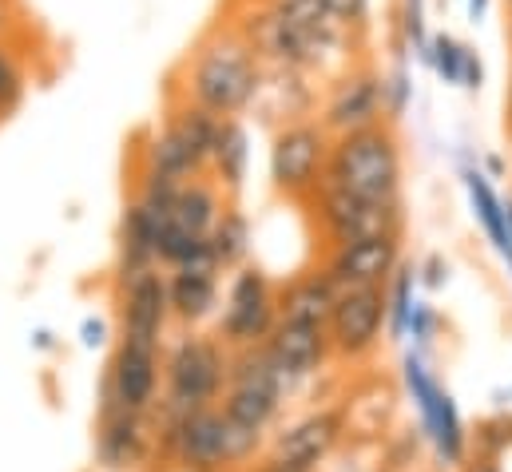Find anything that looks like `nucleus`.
<instances>
[{"label":"nucleus","mask_w":512,"mask_h":472,"mask_svg":"<svg viewBox=\"0 0 512 472\" xmlns=\"http://www.w3.org/2000/svg\"><path fill=\"white\" fill-rule=\"evenodd\" d=\"M262 84V60L235 24L211 28L183 64V92L211 116H239L255 104Z\"/></svg>","instance_id":"nucleus-1"},{"label":"nucleus","mask_w":512,"mask_h":472,"mask_svg":"<svg viewBox=\"0 0 512 472\" xmlns=\"http://www.w3.org/2000/svg\"><path fill=\"white\" fill-rule=\"evenodd\" d=\"M401 171L405 159H401L397 127L382 119L362 131L330 135V159L322 183L362 199H401Z\"/></svg>","instance_id":"nucleus-2"},{"label":"nucleus","mask_w":512,"mask_h":472,"mask_svg":"<svg viewBox=\"0 0 512 472\" xmlns=\"http://www.w3.org/2000/svg\"><path fill=\"white\" fill-rule=\"evenodd\" d=\"M167 441L175 449V461L187 472H223L231 465L251 461L262 445V433L239 429L235 421L223 417V409H191L171 421Z\"/></svg>","instance_id":"nucleus-3"},{"label":"nucleus","mask_w":512,"mask_h":472,"mask_svg":"<svg viewBox=\"0 0 512 472\" xmlns=\"http://www.w3.org/2000/svg\"><path fill=\"white\" fill-rule=\"evenodd\" d=\"M330 159V131L318 119H294L274 131L270 143V183L278 195L310 203V195L326 179Z\"/></svg>","instance_id":"nucleus-4"},{"label":"nucleus","mask_w":512,"mask_h":472,"mask_svg":"<svg viewBox=\"0 0 512 472\" xmlns=\"http://www.w3.org/2000/svg\"><path fill=\"white\" fill-rule=\"evenodd\" d=\"M310 211H314V223L326 238V246L374 235H401L405 227L401 199H362L330 183H322L310 195Z\"/></svg>","instance_id":"nucleus-5"},{"label":"nucleus","mask_w":512,"mask_h":472,"mask_svg":"<svg viewBox=\"0 0 512 472\" xmlns=\"http://www.w3.org/2000/svg\"><path fill=\"white\" fill-rule=\"evenodd\" d=\"M167 405H171V421L211 405L223 393L227 381V354L219 342L211 338H183L171 354H167Z\"/></svg>","instance_id":"nucleus-6"},{"label":"nucleus","mask_w":512,"mask_h":472,"mask_svg":"<svg viewBox=\"0 0 512 472\" xmlns=\"http://www.w3.org/2000/svg\"><path fill=\"white\" fill-rule=\"evenodd\" d=\"M401 373H405V389L421 413V429L433 441L437 457L445 465H461L465 461V425H461V413H457L449 389L425 369V361L417 354H405Z\"/></svg>","instance_id":"nucleus-7"},{"label":"nucleus","mask_w":512,"mask_h":472,"mask_svg":"<svg viewBox=\"0 0 512 472\" xmlns=\"http://www.w3.org/2000/svg\"><path fill=\"white\" fill-rule=\"evenodd\" d=\"M274 322H278V294H274L270 278L258 266H239L231 294H227L223 322H219L223 346H235V350L262 346L270 338Z\"/></svg>","instance_id":"nucleus-8"},{"label":"nucleus","mask_w":512,"mask_h":472,"mask_svg":"<svg viewBox=\"0 0 512 472\" xmlns=\"http://www.w3.org/2000/svg\"><path fill=\"white\" fill-rule=\"evenodd\" d=\"M385 326V286H362L342 290L334 302V314L326 322L330 350L346 361H362L378 350Z\"/></svg>","instance_id":"nucleus-9"},{"label":"nucleus","mask_w":512,"mask_h":472,"mask_svg":"<svg viewBox=\"0 0 512 472\" xmlns=\"http://www.w3.org/2000/svg\"><path fill=\"white\" fill-rule=\"evenodd\" d=\"M401 266V235H374L330 246L322 270L334 278L338 290L385 286Z\"/></svg>","instance_id":"nucleus-10"},{"label":"nucleus","mask_w":512,"mask_h":472,"mask_svg":"<svg viewBox=\"0 0 512 472\" xmlns=\"http://www.w3.org/2000/svg\"><path fill=\"white\" fill-rule=\"evenodd\" d=\"M385 119V100H382V76L362 64V68H346L334 84L330 96L322 104V127L330 135H346V131H362L370 123Z\"/></svg>","instance_id":"nucleus-11"},{"label":"nucleus","mask_w":512,"mask_h":472,"mask_svg":"<svg viewBox=\"0 0 512 472\" xmlns=\"http://www.w3.org/2000/svg\"><path fill=\"white\" fill-rule=\"evenodd\" d=\"M342 429H346V417H342V409H322V413H310V417H302L298 425H290L278 441H274V449H270V457H278V461H290V465H298V469H318L334 449H338V441H342Z\"/></svg>","instance_id":"nucleus-12"},{"label":"nucleus","mask_w":512,"mask_h":472,"mask_svg":"<svg viewBox=\"0 0 512 472\" xmlns=\"http://www.w3.org/2000/svg\"><path fill=\"white\" fill-rule=\"evenodd\" d=\"M266 354L274 357V365L286 373V377H306V373H318L326 365L330 350V330L326 326H314V322H286L278 318L270 338L262 342Z\"/></svg>","instance_id":"nucleus-13"},{"label":"nucleus","mask_w":512,"mask_h":472,"mask_svg":"<svg viewBox=\"0 0 512 472\" xmlns=\"http://www.w3.org/2000/svg\"><path fill=\"white\" fill-rule=\"evenodd\" d=\"M124 338L128 342H147V346H159V334H163V322L171 314V302H167V282L155 274V270H143L135 278H124Z\"/></svg>","instance_id":"nucleus-14"},{"label":"nucleus","mask_w":512,"mask_h":472,"mask_svg":"<svg viewBox=\"0 0 512 472\" xmlns=\"http://www.w3.org/2000/svg\"><path fill=\"white\" fill-rule=\"evenodd\" d=\"M155 385H159V346L124 338L116 365H112V397H116V405L128 409V413H143L155 401Z\"/></svg>","instance_id":"nucleus-15"},{"label":"nucleus","mask_w":512,"mask_h":472,"mask_svg":"<svg viewBox=\"0 0 512 472\" xmlns=\"http://www.w3.org/2000/svg\"><path fill=\"white\" fill-rule=\"evenodd\" d=\"M143 171L163 175L171 183H187V179H199L207 171V163L199 159V151L191 147V139L183 135L175 116H167L163 131H155L143 147Z\"/></svg>","instance_id":"nucleus-16"},{"label":"nucleus","mask_w":512,"mask_h":472,"mask_svg":"<svg viewBox=\"0 0 512 472\" xmlns=\"http://www.w3.org/2000/svg\"><path fill=\"white\" fill-rule=\"evenodd\" d=\"M338 286L326 270H306L298 274L282 294H278V318L286 322H314V326H326L330 314H334V302H338Z\"/></svg>","instance_id":"nucleus-17"},{"label":"nucleus","mask_w":512,"mask_h":472,"mask_svg":"<svg viewBox=\"0 0 512 472\" xmlns=\"http://www.w3.org/2000/svg\"><path fill=\"white\" fill-rule=\"evenodd\" d=\"M223 215V199H219V187L207 183L203 175L199 179H187L179 183V195H175V207H171V223L187 235H211L215 219Z\"/></svg>","instance_id":"nucleus-18"},{"label":"nucleus","mask_w":512,"mask_h":472,"mask_svg":"<svg viewBox=\"0 0 512 472\" xmlns=\"http://www.w3.org/2000/svg\"><path fill=\"white\" fill-rule=\"evenodd\" d=\"M247 159H251L247 127L235 116H227L219 123V135H215V151H211V159H207V171H215V183H219V187L239 191L243 179H247Z\"/></svg>","instance_id":"nucleus-19"},{"label":"nucleus","mask_w":512,"mask_h":472,"mask_svg":"<svg viewBox=\"0 0 512 472\" xmlns=\"http://www.w3.org/2000/svg\"><path fill=\"white\" fill-rule=\"evenodd\" d=\"M465 191H469V203H473V215L481 219L489 242L497 246V254L509 262L512 270V235H509V219H505V203L497 199L489 175L481 167H465Z\"/></svg>","instance_id":"nucleus-20"},{"label":"nucleus","mask_w":512,"mask_h":472,"mask_svg":"<svg viewBox=\"0 0 512 472\" xmlns=\"http://www.w3.org/2000/svg\"><path fill=\"white\" fill-rule=\"evenodd\" d=\"M278 409H282V393L266 385H227L223 393V417L251 433H266Z\"/></svg>","instance_id":"nucleus-21"},{"label":"nucleus","mask_w":512,"mask_h":472,"mask_svg":"<svg viewBox=\"0 0 512 472\" xmlns=\"http://www.w3.org/2000/svg\"><path fill=\"white\" fill-rule=\"evenodd\" d=\"M167 302L171 314H179L183 322H203L219 302V278L203 270H175L167 286Z\"/></svg>","instance_id":"nucleus-22"},{"label":"nucleus","mask_w":512,"mask_h":472,"mask_svg":"<svg viewBox=\"0 0 512 472\" xmlns=\"http://www.w3.org/2000/svg\"><path fill=\"white\" fill-rule=\"evenodd\" d=\"M100 457L108 469H131L143 457V425L139 413L120 409L116 417H108L104 433H100Z\"/></svg>","instance_id":"nucleus-23"},{"label":"nucleus","mask_w":512,"mask_h":472,"mask_svg":"<svg viewBox=\"0 0 512 472\" xmlns=\"http://www.w3.org/2000/svg\"><path fill=\"white\" fill-rule=\"evenodd\" d=\"M207 242H211L215 258H219V270H239L247 262V254H251V223H247V215L239 207H223V215L215 219Z\"/></svg>","instance_id":"nucleus-24"},{"label":"nucleus","mask_w":512,"mask_h":472,"mask_svg":"<svg viewBox=\"0 0 512 472\" xmlns=\"http://www.w3.org/2000/svg\"><path fill=\"white\" fill-rule=\"evenodd\" d=\"M389 294H385V326L389 334L401 342L409 334V314H413V286H417V270L413 266H397V274L389 278Z\"/></svg>","instance_id":"nucleus-25"},{"label":"nucleus","mask_w":512,"mask_h":472,"mask_svg":"<svg viewBox=\"0 0 512 472\" xmlns=\"http://www.w3.org/2000/svg\"><path fill=\"white\" fill-rule=\"evenodd\" d=\"M465 48L457 36L449 32H437L429 36V48H425V60L433 64V72L445 80V84H461V68H465Z\"/></svg>","instance_id":"nucleus-26"},{"label":"nucleus","mask_w":512,"mask_h":472,"mask_svg":"<svg viewBox=\"0 0 512 472\" xmlns=\"http://www.w3.org/2000/svg\"><path fill=\"white\" fill-rule=\"evenodd\" d=\"M397 32H401V44L421 52L429 48V24H425V0H401L397 4Z\"/></svg>","instance_id":"nucleus-27"},{"label":"nucleus","mask_w":512,"mask_h":472,"mask_svg":"<svg viewBox=\"0 0 512 472\" xmlns=\"http://www.w3.org/2000/svg\"><path fill=\"white\" fill-rule=\"evenodd\" d=\"M382 100H385V119L389 123H397V119L405 116V108H409V100H413V76H409V68H405V60L382 76Z\"/></svg>","instance_id":"nucleus-28"},{"label":"nucleus","mask_w":512,"mask_h":472,"mask_svg":"<svg viewBox=\"0 0 512 472\" xmlns=\"http://www.w3.org/2000/svg\"><path fill=\"white\" fill-rule=\"evenodd\" d=\"M20 96H24V76H20L16 60H12V52L0 48V119L20 104Z\"/></svg>","instance_id":"nucleus-29"},{"label":"nucleus","mask_w":512,"mask_h":472,"mask_svg":"<svg viewBox=\"0 0 512 472\" xmlns=\"http://www.w3.org/2000/svg\"><path fill=\"white\" fill-rule=\"evenodd\" d=\"M326 8H330V16H334L346 32H354V36H362V32L370 28V0H326Z\"/></svg>","instance_id":"nucleus-30"},{"label":"nucleus","mask_w":512,"mask_h":472,"mask_svg":"<svg viewBox=\"0 0 512 472\" xmlns=\"http://www.w3.org/2000/svg\"><path fill=\"white\" fill-rule=\"evenodd\" d=\"M409 334H413L421 346H429V342L437 338V314H433L425 302L413 306V314H409Z\"/></svg>","instance_id":"nucleus-31"},{"label":"nucleus","mask_w":512,"mask_h":472,"mask_svg":"<svg viewBox=\"0 0 512 472\" xmlns=\"http://www.w3.org/2000/svg\"><path fill=\"white\" fill-rule=\"evenodd\" d=\"M481 84H485V64H481V56H477L473 48H465V68H461V88H469V92H481Z\"/></svg>","instance_id":"nucleus-32"},{"label":"nucleus","mask_w":512,"mask_h":472,"mask_svg":"<svg viewBox=\"0 0 512 472\" xmlns=\"http://www.w3.org/2000/svg\"><path fill=\"white\" fill-rule=\"evenodd\" d=\"M445 274H449V266L433 254V258L425 262V286H433V290H437V286H445Z\"/></svg>","instance_id":"nucleus-33"},{"label":"nucleus","mask_w":512,"mask_h":472,"mask_svg":"<svg viewBox=\"0 0 512 472\" xmlns=\"http://www.w3.org/2000/svg\"><path fill=\"white\" fill-rule=\"evenodd\" d=\"M80 334H84V346H100V342L108 338V326H104L100 318H88V322L80 326Z\"/></svg>","instance_id":"nucleus-34"},{"label":"nucleus","mask_w":512,"mask_h":472,"mask_svg":"<svg viewBox=\"0 0 512 472\" xmlns=\"http://www.w3.org/2000/svg\"><path fill=\"white\" fill-rule=\"evenodd\" d=\"M258 472H310V469H298V465H290V461H278V457H266L262 461V469Z\"/></svg>","instance_id":"nucleus-35"},{"label":"nucleus","mask_w":512,"mask_h":472,"mask_svg":"<svg viewBox=\"0 0 512 472\" xmlns=\"http://www.w3.org/2000/svg\"><path fill=\"white\" fill-rule=\"evenodd\" d=\"M465 4H469V20H473V24H481V20H485V12H489V0H465Z\"/></svg>","instance_id":"nucleus-36"},{"label":"nucleus","mask_w":512,"mask_h":472,"mask_svg":"<svg viewBox=\"0 0 512 472\" xmlns=\"http://www.w3.org/2000/svg\"><path fill=\"white\" fill-rule=\"evenodd\" d=\"M36 346H44V350H48V346H52V334H48V330H40V334H36Z\"/></svg>","instance_id":"nucleus-37"},{"label":"nucleus","mask_w":512,"mask_h":472,"mask_svg":"<svg viewBox=\"0 0 512 472\" xmlns=\"http://www.w3.org/2000/svg\"><path fill=\"white\" fill-rule=\"evenodd\" d=\"M505 219H509V235H512V203H505Z\"/></svg>","instance_id":"nucleus-38"},{"label":"nucleus","mask_w":512,"mask_h":472,"mask_svg":"<svg viewBox=\"0 0 512 472\" xmlns=\"http://www.w3.org/2000/svg\"><path fill=\"white\" fill-rule=\"evenodd\" d=\"M509 116H512V80H509Z\"/></svg>","instance_id":"nucleus-39"},{"label":"nucleus","mask_w":512,"mask_h":472,"mask_svg":"<svg viewBox=\"0 0 512 472\" xmlns=\"http://www.w3.org/2000/svg\"><path fill=\"white\" fill-rule=\"evenodd\" d=\"M0 24H4V4H0Z\"/></svg>","instance_id":"nucleus-40"},{"label":"nucleus","mask_w":512,"mask_h":472,"mask_svg":"<svg viewBox=\"0 0 512 472\" xmlns=\"http://www.w3.org/2000/svg\"><path fill=\"white\" fill-rule=\"evenodd\" d=\"M505 4H509V8H512V0H505Z\"/></svg>","instance_id":"nucleus-41"}]
</instances>
